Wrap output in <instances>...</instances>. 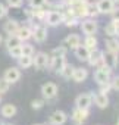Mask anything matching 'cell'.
Listing matches in <instances>:
<instances>
[{
    "label": "cell",
    "instance_id": "6da1fadb",
    "mask_svg": "<svg viewBox=\"0 0 119 125\" xmlns=\"http://www.w3.org/2000/svg\"><path fill=\"white\" fill-rule=\"evenodd\" d=\"M94 81L99 84V85H103V84H107L112 81V69L101 65V66H97L96 72H94Z\"/></svg>",
    "mask_w": 119,
    "mask_h": 125
},
{
    "label": "cell",
    "instance_id": "7a4b0ae2",
    "mask_svg": "<svg viewBox=\"0 0 119 125\" xmlns=\"http://www.w3.org/2000/svg\"><path fill=\"white\" fill-rule=\"evenodd\" d=\"M49 62H50V56L46 52H37L32 56V66L37 71H43L49 68Z\"/></svg>",
    "mask_w": 119,
    "mask_h": 125
},
{
    "label": "cell",
    "instance_id": "3957f363",
    "mask_svg": "<svg viewBox=\"0 0 119 125\" xmlns=\"http://www.w3.org/2000/svg\"><path fill=\"white\" fill-rule=\"evenodd\" d=\"M81 31L84 35H96L97 30H99V24L96 21V18H84L82 22L79 24Z\"/></svg>",
    "mask_w": 119,
    "mask_h": 125
},
{
    "label": "cell",
    "instance_id": "277c9868",
    "mask_svg": "<svg viewBox=\"0 0 119 125\" xmlns=\"http://www.w3.org/2000/svg\"><path fill=\"white\" fill-rule=\"evenodd\" d=\"M44 22L49 25V27H57L63 22V12L62 10H49L46 13V18H44Z\"/></svg>",
    "mask_w": 119,
    "mask_h": 125
},
{
    "label": "cell",
    "instance_id": "5b68a950",
    "mask_svg": "<svg viewBox=\"0 0 119 125\" xmlns=\"http://www.w3.org/2000/svg\"><path fill=\"white\" fill-rule=\"evenodd\" d=\"M47 35H49V31H47L46 24H38L32 28V38H34L35 43L43 44L47 40Z\"/></svg>",
    "mask_w": 119,
    "mask_h": 125
},
{
    "label": "cell",
    "instance_id": "8992f818",
    "mask_svg": "<svg viewBox=\"0 0 119 125\" xmlns=\"http://www.w3.org/2000/svg\"><path fill=\"white\" fill-rule=\"evenodd\" d=\"M59 93V88L54 83H44L41 85V96L44 100H53Z\"/></svg>",
    "mask_w": 119,
    "mask_h": 125
},
{
    "label": "cell",
    "instance_id": "52a82bcc",
    "mask_svg": "<svg viewBox=\"0 0 119 125\" xmlns=\"http://www.w3.org/2000/svg\"><path fill=\"white\" fill-rule=\"evenodd\" d=\"M96 6H97V10H99L100 15H110L115 9L116 3L113 0H97Z\"/></svg>",
    "mask_w": 119,
    "mask_h": 125
},
{
    "label": "cell",
    "instance_id": "ba28073f",
    "mask_svg": "<svg viewBox=\"0 0 119 125\" xmlns=\"http://www.w3.org/2000/svg\"><path fill=\"white\" fill-rule=\"evenodd\" d=\"M93 104V94L90 93H82L75 99V107L78 109H90Z\"/></svg>",
    "mask_w": 119,
    "mask_h": 125
},
{
    "label": "cell",
    "instance_id": "9c48e42d",
    "mask_svg": "<svg viewBox=\"0 0 119 125\" xmlns=\"http://www.w3.org/2000/svg\"><path fill=\"white\" fill-rule=\"evenodd\" d=\"M66 63V59L65 56H60V57H56V56H50V62H49V68L51 72L54 74H59L62 71V68L65 66Z\"/></svg>",
    "mask_w": 119,
    "mask_h": 125
},
{
    "label": "cell",
    "instance_id": "30bf717a",
    "mask_svg": "<svg viewBox=\"0 0 119 125\" xmlns=\"http://www.w3.org/2000/svg\"><path fill=\"white\" fill-rule=\"evenodd\" d=\"M3 78H5L6 81H9L10 84L18 83V81L21 80V71H19V68H18V66H10V68H8V69L5 71V74H3Z\"/></svg>",
    "mask_w": 119,
    "mask_h": 125
},
{
    "label": "cell",
    "instance_id": "8fae6325",
    "mask_svg": "<svg viewBox=\"0 0 119 125\" xmlns=\"http://www.w3.org/2000/svg\"><path fill=\"white\" fill-rule=\"evenodd\" d=\"M118 62H119V59H118L116 53H112V52H107V50L103 52V65L104 66H107L113 71L118 66Z\"/></svg>",
    "mask_w": 119,
    "mask_h": 125
},
{
    "label": "cell",
    "instance_id": "7c38bea8",
    "mask_svg": "<svg viewBox=\"0 0 119 125\" xmlns=\"http://www.w3.org/2000/svg\"><path fill=\"white\" fill-rule=\"evenodd\" d=\"M66 121H68V115L63 110H54L49 118V122L51 125H65Z\"/></svg>",
    "mask_w": 119,
    "mask_h": 125
},
{
    "label": "cell",
    "instance_id": "4fadbf2b",
    "mask_svg": "<svg viewBox=\"0 0 119 125\" xmlns=\"http://www.w3.org/2000/svg\"><path fill=\"white\" fill-rule=\"evenodd\" d=\"M88 63L91 66H101L103 65V52L99 49H94L90 52V57H88Z\"/></svg>",
    "mask_w": 119,
    "mask_h": 125
},
{
    "label": "cell",
    "instance_id": "5bb4252c",
    "mask_svg": "<svg viewBox=\"0 0 119 125\" xmlns=\"http://www.w3.org/2000/svg\"><path fill=\"white\" fill-rule=\"evenodd\" d=\"M88 115H90V109H78L75 107L74 112H72V121L77 122V124H82L88 119Z\"/></svg>",
    "mask_w": 119,
    "mask_h": 125
},
{
    "label": "cell",
    "instance_id": "9a60e30c",
    "mask_svg": "<svg viewBox=\"0 0 119 125\" xmlns=\"http://www.w3.org/2000/svg\"><path fill=\"white\" fill-rule=\"evenodd\" d=\"M93 102H94V104L99 109H106L109 106V97H107V94L100 93V91L96 93V94H93Z\"/></svg>",
    "mask_w": 119,
    "mask_h": 125
},
{
    "label": "cell",
    "instance_id": "2e32d148",
    "mask_svg": "<svg viewBox=\"0 0 119 125\" xmlns=\"http://www.w3.org/2000/svg\"><path fill=\"white\" fill-rule=\"evenodd\" d=\"M79 44H81V37L78 34H69L63 40V46H66L68 49H72V50H75Z\"/></svg>",
    "mask_w": 119,
    "mask_h": 125
},
{
    "label": "cell",
    "instance_id": "e0dca14e",
    "mask_svg": "<svg viewBox=\"0 0 119 125\" xmlns=\"http://www.w3.org/2000/svg\"><path fill=\"white\" fill-rule=\"evenodd\" d=\"M88 77V71L82 66H78L74 69V74H72V81L75 83H84Z\"/></svg>",
    "mask_w": 119,
    "mask_h": 125
},
{
    "label": "cell",
    "instance_id": "ac0fdd59",
    "mask_svg": "<svg viewBox=\"0 0 119 125\" xmlns=\"http://www.w3.org/2000/svg\"><path fill=\"white\" fill-rule=\"evenodd\" d=\"M16 112H18V109H16V106L12 104V103H6V104L2 106V109H0V113H2V116L6 118V119L13 118V116L16 115Z\"/></svg>",
    "mask_w": 119,
    "mask_h": 125
},
{
    "label": "cell",
    "instance_id": "d6986e66",
    "mask_svg": "<svg viewBox=\"0 0 119 125\" xmlns=\"http://www.w3.org/2000/svg\"><path fill=\"white\" fill-rule=\"evenodd\" d=\"M90 52H91V50H88L84 44H79V46L74 50L75 57H77L78 60H82V62H87V60H88V57H90Z\"/></svg>",
    "mask_w": 119,
    "mask_h": 125
},
{
    "label": "cell",
    "instance_id": "ffe728a7",
    "mask_svg": "<svg viewBox=\"0 0 119 125\" xmlns=\"http://www.w3.org/2000/svg\"><path fill=\"white\" fill-rule=\"evenodd\" d=\"M19 27L21 25H19V22L16 19H8L5 22V25H3V31L6 34H16L18 30H19Z\"/></svg>",
    "mask_w": 119,
    "mask_h": 125
},
{
    "label": "cell",
    "instance_id": "44dd1931",
    "mask_svg": "<svg viewBox=\"0 0 119 125\" xmlns=\"http://www.w3.org/2000/svg\"><path fill=\"white\" fill-rule=\"evenodd\" d=\"M16 35H18V38L24 43V41H28L30 38H32V28H30V27H19V30H18V32H16Z\"/></svg>",
    "mask_w": 119,
    "mask_h": 125
},
{
    "label": "cell",
    "instance_id": "7402d4cb",
    "mask_svg": "<svg viewBox=\"0 0 119 125\" xmlns=\"http://www.w3.org/2000/svg\"><path fill=\"white\" fill-rule=\"evenodd\" d=\"M104 46H106V50H107V52H112V53L119 54V40H118L116 37H109V38L106 40Z\"/></svg>",
    "mask_w": 119,
    "mask_h": 125
},
{
    "label": "cell",
    "instance_id": "603a6c76",
    "mask_svg": "<svg viewBox=\"0 0 119 125\" xmlns=\"http://www.w3.org/2000/svg\"><path fill=\"white\" fill-rule=\"evenodd\" d=\"M74 69H75V66L66 62L65 66L62 68V71L59 72V75H60L63 80H71V78H72V74H74Z\"/></svg>",
    "mask_w": 119,
    "mask_h": 125
},
{
    "label": "cell",
    "instance_id": "cb8c5ba5",
    "mask_svg": "<svg viewBox=\"0 0 119 125\" xmlns=\"http://www.w3.org/2000/svg\"><path fill=\"white\" fill-rule=\"evenodd\" d=\"M21 44H22V41L18 38V35H16V34H9V35H8V38L5 40V46H6L8 49L16 47V46H21Z\"/></svg>",
    "mask_w": 119,
    "mask_h": 125
},
{
    "label": "cell",
    "instance_id": "d4e9b609",
    "mask_svg": "<svg viewBox=\"0 0 119 125\" xmlns=\"http://www.w3.org/2000/svg\"><path fill=\"white\" fill-rule=\"evenodd\" d=\"M18 60V65H19V68H22V69H28V68H31L32 66V56H25V54H22L19 59H16Z\"/></svg>",
    "mask_w": 119,
    "mask_h": 125
},
{
    "label": "cell",
    "instance_id": "484cf974",
    "mask_svg": "<svg viewBox=\"0 0 119 125\" xmlns=\"http://www.w3.org/2000/svg\"><path fill=\"white\" fill-rule=\"evenodd\" d=\"M82 44H84L88 50H94V49H97V38H96V35H85Z\"/></svg>",
    "mask_w": 119,
    "mask_h": 125
},
{
    "label": "cell",
    "instance_id": "4316f807",
    "mask_svg": "<svg viewBox=\"0 0 119 125\" xmlns=\"http://www.w3.org/2000/svg\"><path fill=\"white\" fill-rule=\"evenodd\" d=\"M66 53H68V47L62 44V46H59V47H54V49L51 50V54H50V56L60 57V56H66Z\"/></svg>",
    "mask_w": 119,
    "mask_h": 125
},
{
    "label": "cell",
    "instance_id": "83f0119b",
    "mask_svg": "<svg viewBox=\"0 0 119 125\" xmlns=\"http://www.w3.org/2000/svg\"><path fill=\"white\" fill-rule=\"evenodd\" d=\"M99 15H100V13H99V10H97L96 3L88 2V8H87V18H96V16H99Z\"/></svg>",
    "mask_w": 119,
    "mask_h": 125
},
{
    "label": "cell",
    "instance_id": "f1b7e54d",
    "mask_svg": "<svg viewBox=\"0 0 119 125\" xmlns=\"http://www.w3.org/2000/svg\"><path fill=\"white\" fill-rule=\"evenodd\" d=\"M21 49H22V54H25V56H34V46L32 44H30V43H22L21 44Z\"/></svg>",
    "mask_w": 119,
    "mask_h": 125
},
{
    "label": "cell",
    "instance_id": "f546056e",
    "mask_svg": "<svg viewBox=\"0 0 119 125\" xmlns=\"http://www.w3.org/2000/svg\"><path fill=\"white\" fill-rule=\"evenodd\" d=\"M8 52H9V56L13 57V59H19V57L22 56V49H21V46L12 47V49H8Z\"/></svg>",
    "mask_w": 119,
    "mask_h": 125
},
{
    "label": "cell",
    "instance_id": "4dcf8cb0",
    "mask_svg": "<svg viewBox=\"0 0 119 125\" xmlns=\"http://www.w3.org/2000/svg\"><path fill=\"white\" fill-rule=\"evenodd\" d=\"M44 104H46V100H44V99H34V100L31 102V107H32L34 110H40V109H43Z\"/></svg>",
    "mask_w": 119,
    "mask_h": 125
},
{
    "label": "cell",
    "instance_id": "1f68e13d",
    "mask_svg": "<svg viewBox=\"0 0 119 125\" xmlns=\"http://www.w3.org/2000/svg\"><path fill=\"white\" fill-rule=\"evenodd\" d=\"M9 88H10V83L9 81H6L5 78H0V94H6L8 91H9Z\"/></svg>",
    "mask_w": 119,
    "mask_h": 125
},
{
    "label": "cell",
    "instance_id": "d6a6232c",
    "mask_svg": "<svg viewBox=\"0 0 119 125\" xmlns=\"http://www.w3.org/2000/svg\"><path fill=\"white\" fill-rule=\"evenodd\" d=\"M30 8H44L47 5V0H28Z\"/></svg>",
    "mask_w": 119,
    "mask_h": 125
},
{
    "label": "cell",
    "instance_id": "836d02e7",
    "mask_svg": "<svg viewBox=\"0 0 119 125\" xmlns=\"http://www.w3.org/2000/svg\"><path fill=\"white\" fill-rule=\"evenodd\" d=\"M104 34L107 35V37H116V32H115V27H113V24H112V21L104 27Z\"/></svg>",
    "mask_w": 119,
    "mask_h": 125
},
{
    "label": "cell",
    "instance_id": "e575fe53",
    "mask_svg": "<svg viewBox=\"0 0 119 125\" xmlns=\"http://www.w3.org/2000/svg\"><path fill=\"white\" fill-rule=\"evenodd\" d=\"M6 3H8V6L9 8H21L22 6V3H24V0H6Z\"/></svg>",
    "mask_w": 119,
    "mask_h": 125
},
{
    "label": "cell",
    "instance_id": "d590c367",
    "mask_svg": "<svg viewBox=\"0 0 119 125\" xmlns=\"http://www.w3.org/2000/svg\"><path fill=\"white\" fill-rule=\"evenodd\" d=\"M6 15H8V6L3 5V3H0V19L5 18Z\"/></svg>",
    "mask_w": 119,
    "mask_h": 125
},
{
    "label": "cell",
    "instance_id": "8d00e7d4",
    "mask_svg": "<svg viewBox=\"0 0 119 125\" xmlns=\"http://www.w3.org/2000/svg\"><path fill=\"white\" fill-rule=\"evenodd\" d=\"M112 88V83H107V84H103V85H100V93H104V94H107V91Z\"/></svg>",
    "mask_w": 119,
    "mask_h": 125
},
{
    "label": "cell",
    "instance_id": "74e56055",
    "mask_svg": "<svg viewBox=\"0 0 119 125\" xmlns=\"http://www.w3.org/2000/svg\"><path fill=\"white\" fill-rule=\"evenodd\" d=\"M112 24H113V27H115V32H116V37H119V19L113 18V19H112Z\"/></svg>",
    "mask_w": 119,
    "mask_h": 125
},
{
    "label": "cell",
    "instance_id": "f35d334b",
    "mask_svg": "<svg viewBox=\"0 0 119 125\" xmlns=\"http://www.w3.org/2000/svg\"><path fill=\"white\" fill-rule=\"evenodd\" d=\"M110 83H112V88L119 91V77H115V78H113Z\"/></svg>",
    "mask_w": 119,
    "mask_h": 125
},
{
    "label": "cell",
    "instance_id": "ab89813d",
    "mask_svg": "<svg viewBox=\"0 0 119 125\" xmlns=\"http://www.w3.org/2000/svg\"><path fill=\"white\" fill-rule=\"evenodd\" d=\"M77 2H78V0H60V3H62L63 6H68V8L72 6V5H75Z\"/></svg>",
    "mask_w": 119,
    "mask_h": 125
},
{
    "label": "cell",
    "instance_id": "60d3db41",
    "mask_svg": "<svg viewBox=\"0 0 119 125\" xmlns=\"http://www.w3.org/2000/svg\"><path fill=\"white\" fill-rule=\"evenodd\" d=\"M110 15H113V18H116V19H119V8H116V6H115V9H113V12H112Z\"/></svg>",
    "mask_w": 119,
    "mask_h": 125
},
{
    "label": "cell",
    "instance_id": "b9f144b4",
    "mask_svg": "<svg viewBox=\"0 0 119 125\" xmlns=\"http://www.w3.org/2000/svg\"><path fill=\"white\" fill-rule=\"evenodd\" d=\"M0 125H12V124H8V122H3V124H0Z\"/></svg>",
    "mask_w": 119,
    "mask_h": 125
},
{
    "label": "cell",
    "instance_id": "7bdbcfd3",
    "mask_svg": "<svg viewBox=\"0 0 119 125\" xmlns=\"http://www.w3.org/2000/svg\"><path fill=\"white\" fill-rule=\"evenodd\" d=\"M2 43H3V37H2V35H0V44H2Z\"/></svg>",
    "mask_w": 119,
    "mask_h": 125
},
{
    "label": "cell",
    "instance_id": "ee69618b",
    "mask_svg": "<svg viewBox=\"0 0 119 125\" xmlns=\"http://www.w3.org/2000/svg\"><path fill=\"white\" fill-rule=\"evenodd\" d=\"M113 2H115V3H116V5H119V0H113Z\"/></svg>",
    "mask_w": 119,
    "mask_h": 125
},
{
    "label": "cell",
    "instance_id": "f6af8a7d",
    "mask_svg": "<svg viewBox=\"0 0 119 125\" xmlns=\"http://www.w3.org/2000/svg\"><path fill=\"white\" fill-rule=\"evenodd\" d=\"M32 125H44V124H32Z\"/></svg>",
    "mask_w": 119,
    "mask_h": 125
},
{
    "label": "cell",
    "instance_id": "bcb514c9",
    "mask_svg": "<svg viewBox=\"0 0 119 125\" xmlns=\"http://www.w3.org/2000/svg\"><path fill=\"white\" fill-rule=\"evenodd\" d=\"M44 125H51V124H50V122H49V124H47V122H46V124H44Z\"/></svg>",
    "mask_w": 119,
    "mask_h": 125
},
{
    "label": "cell",
    "instance_id": "7dc6e473",
    "mask_svg": "<svg viewBox=\"0 0 119 125\" xmlns=\"http://www.w3.org/2000/svg\"><path fill=\"white\" fill-rule=\"evenodd\" d=\"M0 103H2V94H0Z\"/></svg>",
    "mask_w": 119,
    "mask_h": 125
},
{
    "label": "cell",
    "instance_id": "c3c4849f",
    "mask_svg": "<svg viewBox=\"0 0 119 125\" xmlns=\"http://www.w3.org/2000/svg\"><path fill=\"white\" fill-rule=\"evenodd\" d=\"M116 125H119V121H118V124H116Z\"/></svg>",
    "mask_w": 119,
    "mask_h": 125
},
{
    "label": "cell",
    "instance_id": "681fc988",
    "mask_svg": "<svg viewBox=\"0 0 119 125\" xmlns=\"http://www.w3.org/2000/svg\"><path fill=\"white\" fill-rule=\"evenodd\" d=\"M78 125H82V124H78Z\"/></svg>",
    "mask_w": 119,
    "mask_h": 125
},
{
    "label": "cell",
    "instance_id": "f907efd6",
    "mask_svg": "<svg viewBox=\"0 0 119 125\" xmlns=\"http://www.w3.org/2000/svg\"><path fill=\"white\" fill-rule=\"evenodd\" d=\"M88 2H91V0H88Z\"/></svg>",
    "mask_w": 119,
    "mask_h": 125
}]
</instances>
